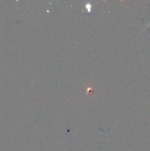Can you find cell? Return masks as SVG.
<instances>
[{"label": "cell", "mask_w": 150, "mask_h": 151, "mask_svg": "<svg viewBox=\"0 0 150 151\" xmlns=\"http://www.w3.org/2000/svg\"><path fill=\"white\" fill-rule=\"evenodd\" d=\"M149 25H150V22H149V24H148V25H147V26L146 27V28H147V27H148L149 26ZM146 28H145V29H146Z\"/></svg>", "instance_id": "obj_1"}]
</instances>
